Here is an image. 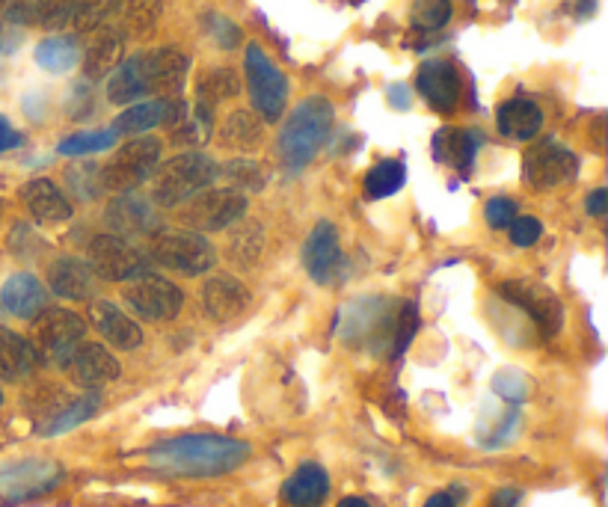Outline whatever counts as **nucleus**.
Segmentation results:
<instances>
[{
	"label": "nucleus",
	"mask_w": 608,
	"mask_h": 507,
	"mask_svg": "<svg viewBox=\"0 0 608 507\" xmlns=\"http://www.w3.org/2000/svg\"><path fill=\"white\" fill-rule=\"evenodd\" d=\"M339 507H371V505H369V501H365V498H360V496H348V498H341Z\"/></svg>",
	"instance_id": "obj_54"
},
{
	"label": "nucleus",
	"mask_w": 608,
	"mask_h": 507,
	"mask_svg": "<svg viewBox=\"0 0 608 507\" xmlns=\"http://www.w3.org/2000/svg\"><path fill=\"white\" fill-rule=\"evenodd\" d=\"M63 369L74 386L90 389V392L107 386V383L120 377V362H116V356H111V351L104 344L95 342L78 344V351L65 360Z\"/></svg>",
	"instance_id": "obj_16"
},
{
	"label": "nucleus",
	"mask_w": 608,
	"mask_h": 507,
	"mask_svg": "<svg viewBox=\"0 0 608 507\" xmlns=\"http://www.w3.org/2000/svg\"><path fill=\"white\" fill-rule=\"evenodd\" d=\"M217 176L226 178V182H229V190H238V194H244V190L258 194L261 187L268 185L265 166L256 164V161H244V157H235V161H229L226 166H220Z\"/></svg>",
	"instance_id": "obj_35"
},
{
	"label": "nucleus",
	"mask_w": 608,
	"mask_h": 507,
	"mask_svg": "<svg viewBox=\"0 0 608 507\" xmlns=\"http://www.w3.org/2000/svg\"><path fill=\"white\" fill-rule=\"evenodd\" d=\"M498 294L505 297L514 309L526 312L544 335H555V332L561 330V300H558L549 288L540 286V282H523V279H519V282H502V286H498Z\"/></svg>",
	"instance_id": "obj_12"
},
{
	"label": "nucleus",
	"mask_w": 608,
	"mask_h": 507,
	"mask_svg": "<svg viewBox=\"0 0 608 507\" xmlns=\"http://www.w3.org/2000/svg\"><path fill=\"white\" fill-rule=\"evenodd\" d=\"M37 63L45 69V72H69L74 65L81 63V48H78V39L74 37H48L45 42L37 45Z\"/></svg>",
	"instance_id": "obj_33"
},
{
	"label": "nucleus",
	"mask_w": 608,
	"mask_h": 507,
	"mask_svg": "<svg viewBox=\"0 0 608 507\" xmlns=\"http://www.w3.org/2000/svg\"><path fill=\"white\" fill-rule=\"evenodd\" d=\"M21 146V134L10 125L7 116H0V152H10V148Z\"/></svg>",
	"instance_id": "obj_49"
},
{
	"label": "nucleus",
	"mask_w": 608,
	"mask_h": 507,
	"mask_svg": "<svg viewBox=\"0 0 608 507\" xmlns=\"http://www.w3.org/2000/svg\"><path fill=\"white\" fill-rule=\"evenodd\" d=\"M122 48H125V37H122L116 28H104L99 30L86 48V56H83V74L90 81H102L107 74L120 65L122 60Z\"/></svg>",
	"instance_id": "obj_29"
},
{
	"label": "nucleus",
	"mask_w": 608,
	"mask_h": 507,
	"mask_svg": "<svg viewBox=\"0 0 608 507\" xmlns=\"http://www.w3.org/2000/svg\"><path fill=\"white\" fill-rule=\"evenodd\" d=\"M240 93V81L238 74L231 69H212L208 74H203L199 81V102L203 107L214 111V104L226 102V99H235Z\"/></svg>",
	"instance_id": "obj_36"
},
{
	"label": "nucleus",
	"mask_w": 608,
	"mask_h": 507,
	"mask_svg": "<svg viewBox=\"0 0 608 507\" xmlns=\"http://www.w3.org/2000/svg\"><path fill=\"white\" fill-rule=\"evenodd\" d=\"M511 229V240H514L516 247H532L540 238V231L544 226L535 220V217H514V223L507 226Z\"/></svg>",
	"instance_id": "obj_46"
},
{
	"label": "nucleus",
	"mask_w": 608,
	"mask_h": 507,
	"mask_svg": "<svg viewBox=\"0 0 608 507\" xmlns=\"http://www.w3.org/2000/svg\"><path fill=\"white\" fill-rule=\"evenodd\" d=\"M0 300H3V309L21 321H30L37 318L42 309H45V286L39 282L33 273H16V277L7 279V286L0 291Z\"/></svg>",
	"instance_id": "obj_26"
},
{
	"label": "nucleus",
	"mask_w": 608,
	"mask_h": 507,
	"mask_svg": "<svg viewBox=\"0 0 608 507\" xmlns=\"http://www.w3.org/2000/svg\"><path fill=\"white\" fill-rule=\"evenodd\" d=\"M576 173H579V157L558 139H544L528 148L523 157V176H526V185L535 190H555V187L570 185Z\"/></svg>",
	"instance_id": "obj_10"
},
{
	"label": "nucleus",
	"mask_w": 608,
	"mask_h": 507,
	"mask_svg": "<svg viewBox=\"0 0 608 507\" xmlns=\"http://www.w3.org/2000/svg\"><path fill=\"white\" fill-rule=\"evenodd\" d=\"M519 505V489H498L493 496V507H516Z\"/></svg>",
	"instance_id": "obj_51"
},
{
	"label": "nucleus",
	"mask_w": 608,
	"mask_h": 507,
	"mask_svg": "<svg viewBox=\"0 0 608 507\" xmlns=\"http://www.w3.org/2000/svg\"><path fill=\"white\" fill-rule=\"evenodd\" d=\"M406 182V166L395 157H387V161H380L369 169V176H365V196L369 199H387V196H395Z\"/></svg>",
	"instance_id": "obj_34"
},
{
	"label": "nucleus",
	"mask_w": 608,
	"mask_h": 507,
	"mask_svg": "<svg viewBox=\"0 0 608 507\" xmlns=\"http://www.w3.org/2000/svg\"><path fill=\"white\" fill-rule=\"evenodd\" d=\"M37 21L45 30H63L72 21V0H37Z\"/></svg>",
	"instance_id": "obj_42"
},
{
	"label": "nucleus",
	"mask_w": 608,
	"mask_h": 507,
	"mask_svg": "<svg viewBox=\"0 0 608 507\" xmlns=\"http://www.w3.org/2000/svg\"><path fill=\"white\" fill-rule=\"evenodd\" d=\"M48 286L63 300H90L95 294V273L86 261L56 259L48 270Z\"/></svg>",
	"instance_id": "obj_25"
},
{
	"label": "nucleus",
	"mask_w": 608,
	"mask_h": 507,
	"mask_svg": "<svg viewBox=\"0 0 608 507\" xmlns=\"http://www.w3.org/2000/svg\"><path fill=\"white\" fill-rule=\"evenodd\" d=\"M125 303L146 321H173L182 306H185V294L176 282H169L155 273H143V277L131 279V286L125 288Z\"/></svg>",
	"instance_id": "obj_11"
},
{
	"label": "nucleus",
	"mask_w": 608,
	"mask_h": 507,
	"mask_svg": "<svg viewBox=\"0 0 608 507\" xmlns=\"http://www.w3.org/2000/svg\"><path fill=\"white\" fill-rule=\"evenodd\" d=\"M148 259L161 268L182 273V277H203L205 270L217 265V249L199 231L164 229L148 235Z\"/></svg>",
	"instance_id": "obj_4"
},
{
	"label": "nucleus",
	"mask_w": 608,
	"mask_h": 507,
	"mask_svg": "<svg viewBox=\"0 0 608 507\" xmlns=\"http://www.w3.org/2000/svg\"><path fill=\"white\" fill-rule=\"evenodd\" d=\"M178 208H182L178 220L203 235V231L229 229L231 223H238L247 214V196L229 190V187H223V190L208 187V190L196 194L194 199H187Z\"/></svg>",
	"instance_id": "obj_8"
},
{
	"label": "nucleus",
	"mask_w": 608,
	"mask_h": 507,
	"mask_svg": "<svg viewBox=\"0 0 608 507\" xmlns=\"http://www.w3.org/2000/svg\"><path fill=\"white\" fill-rule=\"evenodd\" d=\"M481 143H484V137L475 128H443L433 137V157L440 164L454 166L461 176H470Z\"/></svg>",
	"instance_id": "obj_20"
},
{
	"label": "nucleus",
	"mask_w": 608,
	"mask_h": 507,
	"mask_svg": "<svg viewBox=\"0 0 608 507\" xmlns=\"http://www.w3.org/2000/svg\"><path fill=\"white\" fill-rule=\"evenodd\" d=\"M454 15L452 0H413V10H410V24L422 33H433V30H443Z\"/></svg>",
	"instance_id": "obj_37"
},
{
	"label": "nucleus",
	"mask_w": 608,
	"mask_h": 507,
	"mask_svg": "<svg viewBox=\"0 0 608 507\" xmlns=\"http://www.w3.org/2000/svg\"><path fill=\"white\" fill-rule=\"evenodd\" d=\"M86 265L107 282H131L148 270L146 256L120 235H99L86 249Z\"/></svg>",
	"instance_id": "obj_9"
},
{
	"label": "nucleus",
	"mask_w": 608,
	"mask_h": 507,
	"mask_svg": "<svg viewBox=\"0 0 608 507\" xmlns=\"http://www.w3.org/2000/svg\"><path fill=\"white\" fill-rule=\"evenodd\" d=\"M261 139H265V122L249 111L229 113L217 131V143L223 148H235V152H253L261 146Z\"/></svg>",
	"instance_id": "obj_30"
},
{
	"label": "nucleus",
	"mask_w": 608,
	"mask_h": 507,
	"mask_svg": "<svg viewBox=\"0 0 608 507\" xmlns=\"http://www.w3.org/2000/svg\"><path fill=\"white\" fill-rule=\"evenodd\" d=\"M0 10L12 24H33L37 21V0H0Z\"/></svg>",
	"instance_id": "obj_47"
},
{
	"label": "nucleus",
	"mask_w": 608,
	"mask_h": 507,
	"mask_svg": "<svg viewBox=\"0 0 608 507\" xmlns=\"http://www.w3.org/2000/svg\"><path fill=\"white\" fill-rule=\"evenodd\" d=\"M457 501H461L457 493H449V489H445V493H436V496L427 498L424 507H457Z\"/></svg>",
	"instance_id": "obj_52"
},
{
	"label": "nucleus",
	"mask_w": 608,
	"mask_h": 507,
	"mask_svg": "<svg viewBox=\"0 0 608 507\" xmlns=\"http://www.w3.org/2000/svg\"><path fill=\"white\" fill-rule=\"evenodd\" d=\"M244 72H247V90L249 102L258 111V116L265 122H277L286 113L288 104V77L279 72V65H274L265 48L247 45L244 54Z\"/></svg>",
	"instance_id": "obj_6"
},
{
	"label": "nucleus",
	"mask_w": 608,
	"mask_h": 507,
	"mask_svg": "<svg viewBox=\"0 0 608 507\" xmlns=\"http://www.w3.org/2000/svg\"><path fill=\"white\" fill-rule=\"evenodd\" d=\"M332 120H336V111L323 95H309L297 104L277 139L279 157L288 173H300L303 166L312 164V157L330 137Z\"/></svg>",
	"instance_id": "obj_2"
},
{
	"label": "nucleus",
	"mask_w": 608,
	"mask_h": 507,
	"mask_svg": "<svg viewBox=\"0 0 608 507\" xmlns=\"http://www.w3.org/2000/svg\"><path fill=\"white\" fill-rule=\"evenodd\" d=\"M69 185L74 187V194L81 199H95L102 194V178H99V164H86L81 169L69 173Z\"/></svg>",
	"instance_id": "obj_44"
},
{
	"label": "nucleus",
	"mask_w": 608,
	"mask_h": 507,
	"mask_svg": "<svg viewBox=\"0 0 608 507\" xmlns=\"http://www.w3.org/2000/svg\"><path fill=\"white\" fill-rule=\"evenodd\" d=\"M143 95H148L146 81H143V63H140V54H134L113 69L111 81H107V99L111 104H134Z\"/></svg>",
	"instance_id": "obj_31"
},
{
	"label": "nucleus",
	"mask_w": 608,
	"mask_h": 507,
	"mask_svg": "<svg viewBox=\"0 0 608 507\" xmlns=\"http://www.w3.org/2000/svg\"><path fill=\"white\" fill-rule=\"evenodd\" d=\"M37 365L39 356L30 348L28 339H21L19 332L0 327V380H7V383L28 380L37 371Z\"/></svg>",
	"instance_id": "obj_27"
},
{
	"label": "nucleus",
	"mask_w": 608,
	"mask_h": 507,
	"mask_svg": "<svg viewBox=\"0 0 608 507\" xmlns=\"http://www.w3.org/2000/svg\"><path fill=\"white\" fill-rule=\"evenodd\" d=\"M199 303H203V312L217 323L235 321L240 314L247 312L249 306V291L244 282H238L235 277H214L208 279L199 291Z\"/></svg>",
	"instance_id": "obj_19"
},
{
	"label": "nucleus",
	"mask_w": 608,
	"mask_h": 507,
	"mask_svg": "<svg viewBox=\"0 0 608 507\" xmlns=\"http://www.w3.org/2000/svg\"><path fill=\"white\" fill-rule=\"evenodd\" d=\"M99 410V395L95 392H90V395L78 397V401H69V404H63V410L48 422V427L42 431L45 436H56V434H65V431H72L74 425H81V422H86L90 415Z\"/></svg>",
	"instance_id": "obj_38"
},
{
	"label": "nucleus",
	"mask_w": 608,
	"mask_h": 507,
	"mask_svg": "<svg viewBox=\"0 0 608 507\" xmlns=\"http://www.w3.org/2000/svg\"><path fill=\"white\" fill-rule=\"evenodd\" d=\"M484 217L493 229H507L516 217V203L514 199H507V196H496V199H490L484 205Z\"/></svg>",
	"instance_id": "obj_45"
},
{
	"label": "nucleus",
	"mask_w": 608,
	"mask_h": 507,
	"mask_svg": "<svg viewBox=\"0 0 608 507\" xmlns=\"http://www.w3.org/2000/svg\"><path fill=\"white\" fill-rule=\"evenodd\" d=\"M214 21H217V24H214V30H217L214 37H217L220 48H235V45H238V42H240V30L235 28L231 21H226V19H214Z\"/></svg>",
	"instance_id": "obj_48"
},
{
	"label": "nucleus",
	"mask_w": 608,
	"mask_h": 507,
	"mask_svg": "<svg viewBox=\"0 0 608 507\" xmlns=\"http://www.w3.org/2000/svg\"><path fill=\"white\" fill-rule=\"evenodd\" d=\"M330 496V475L318 463L297 466L295 475L282 484V498L291 507H318Z\"/></svg>",
	"instance_id": "obj_22"
},
{
	"label": "nucleus",
	"mask_w": 608,
	"mask_h": 507,
	"mask_svg": "<svg viewBox=\"0 0 608 507\" xmlns=\"http://www.w3.org/2000/svg\"><path fill=\"white\" fill-rule=\"evenodd\" d=\"M419 332V312L413 303H401L398 309L395 335H392V353H404L406 344L413 342V335Z\"/></svg>",
	"instance_id": "obj_43"
},
{
	"label": "nucleus",
	"mask_w": 608,
	"mask_h": 507,
	"mask_svg": "<svg viewBox=\"0 0 608 507\" xmlns=\"http://www.w3.org/2000/svg\"><path fill=\"white\" fill-rule=\"evenodd\" d=\"M86 335V323L69 309H45L39 312L30 330V348L37 351L39 362L65 365V360L78 351Z\"/></svg>",
	"instance_id": "obj_7"
},
{
	"label": "nucleus",
	"mask_w": 608,
	"mask_h": 507,
	"mask_svg": "<svg viewBox=\"0 0 608 507\" xmlns=\"http://www.w3.org/2000/svg\"><path fill=\"white\" fill-rule=\"evenodd\" d=\"M104 223L111 226V235L140 238V235L157 231V211L155 205L140 194H122L111 199L107 211H104Z\"/></svg>",
	"instance_id": "obj_18"
},
{
	"label": "nucleus",
	"mask_w": 608,
	"mask_h": 507,
	"mask_svg": "<svg viewBox=\"0 0 608 507\" xmlns=\"http://www.w3.org/2000/svg\"><path fill=\"white\" fill-rule=\"evenodd\" d=\"M120 33L122 37L146 39L161 19V0H120Z\"/></svg>",
	"instance_id": "obj_32"
},
{
	"label": "nucleus",
	"mask_w": 608,
	"mask_h": 507,
	"mask_svg": "<svg viewBox=\"0 0 608 507\" xmlns=\"http://www.w3.org/2000/svg\"><path fill=\"white\" fill-rule=\"evenodd\" d=\"M217 169L212 155L205 152H182V155L169 157L155 173V190L152 199L161 208H178L196 194H203L217 182Z\"/></svg>",
	"instance_id": "obj_3"
},
{
	"label": "nucleus",
	"mask_w": 608,
	"mask_h": 507,
	"mask_svg": "<svg viewBox=\"0 0 608 507\" xmlns=\"http://www.w3.org/2000/svg\"><path fill=\"white\" fill-rule=\"evenodd\" d=\"M187 116V107L182 99H157V102H140L131 104L128 111L120 113V120L113 122V131L116 134H125V137H137V134H146V131L157 128V125H169L176 128L178 122Z\"/></svg>",
	"instance_id": "obj_17"
},
{
	"label": "nucleus",
	"mask_w": 608,
	"mask_h": 507,
	"mask_svg": "<svg viewBox=\"0 0 608 507\" xmlns=\"http://www.w3.org/2000/svg\"><path fill=\"white\" fill-rule=\"evenodd\" d=\"M161 139L157 137H134L131 143L111 157V164L99 166L102 190H116V194H134L140 185L157 173L161 164Z\"/></svg>",
	"instance_id": "obj_5"
},
{
	"label": "nucleus",
	"mask_w": 608,
	"mask_h": 507,
	"mask_svg": "<svg viewBox=\"0 0 608 507\" xmlns=\"http://www.w3.org/2000/svg\"><path fill=\"white\" fill-rule=\"evenodd\" d=\"M249 443L217 434L173 436L148 448L146 463L155 472L176 478H217L249 461Z\"/></svg>",
	"instance_id": "obj_1"
},
{
	"label": "nucleus",
	"mask_w": 608,
	"mask_h": 507,
	"mask_svg": "<svg viewBox=\"0 0 608 507\" xmlns=\"http://www.w3.org/2000/svg\"><path fill=\"white\" fill-rule=\"evenodd\" d=\"M389 99H392V104L398 102V107H401V111H406V107H410V99H406L404 86H389Z\"/></svg>",
	"instance_id": "obj_53"
},
{
	"label": "nucleus",
	"mask_w": 608,
	"mask_h": 507,
	"mask_svg": "<svg viewBox=\"0 0 608 507\" xmlns=\"http://www.w3.org/2000/svg\"><path fill=\"white\" fill-rule=\"evenodd\" d=\"M90 314H93L95 330L102 332L104 342L116 348V351H134V348L143 344V330L134 323V318H128V314L116 309L113 303H107V300H99Z\"/></svg>",
	"instance_id": "obj_21"
},
{
	"label": "nucleus",
	"mask_w": 608,
	"mask_h": 507,
	"mask_svg": "<svg viewBox=\"0 0 608 507\" xmlns=\"http://www.w3.org/2000/svg\"><path fill=\"white\" fill-rule=\"evenodd\" d=\"M0 404H3V392H0Z\"/></svg>",
	"instance_id": "obj_55"
},
{
	"label": "nucleus",
	"mask_w": 608,
	"mask_h": 507,
	"mask_svg": "<svg viewBox=\"0 0 608 507\" xmlns=\"http://www.w3.org/2000/svg\"><path fill=\"white\" fill-rule=\"evenodd\" d=\"M585 208H588L590 217H602L608 208V190L606 187H599V190H594V194L585 199Z\"/></svg>",
	"instance_id": "obj_50"
},
{
	"label": "nucleus",
	"mask_w": 608,
	"mask_h": 507,
	"mask_svg": "<svg viewBox=\"0 0 608 507\" xmlns=\"http://www.w3.org/2000/svg\"><path fill=\"white\" fill-rule=\"evenodd\" d=\"M120 139V134L113 128H102V131H81V134H72V137H65L56 152L60 155H95V152H104V148H111L113 143Z\"/></svg>",
	"instance_id": "obj_40"
},
{
	"label": "nucleus",
	"mask_w": 608,
	"mask_h": 507,
	"mask_svg": "<svg viewBox=\"0 0 608 507\" xmlns=\"http://www.w3.org/2000/svg\"><path fill=\"white\" fill-rule=\"evenodd\" d=\"M415 93L422 95L424 104L436 113H454L461 104V72L454 69L452 60H427L415 72Z\"/></svg>",
	"instance_id": "obj_13"
},
{
	"label": "nucleus",
	"mask_w": 608,
	"mask_h": 507,
	"mask_svg": "<svg viewBox=\"0 0 608 507\" xmlns=\"http://www.w3.org/2000/svg\"><path fill=\"white\" fill-rule=\"evenodd\" d=\"M229 249L240 265H253V261L258 259V249H261V226H258V223H247V226L231 238Z\"/></svg>",
	"instance_id": "obj_41"
},
{
	"label": "nucleus",
	"mask_w": 608,
	"mask_h": 507,
	"mask_svg": "<svg viewBox=\"0 0 608 507\" xmlns=\"http://www.w3.org/2000/svg\"><path fill=\"white\" fill-rule=\"evenodd\" d=\"M303 268L306 273L318 282V286H330L344 268V256H341V240L336 226L321 220L312 229V235L303 244Z\"/></svg>",
	"instance_id": "obj_15"
},
{
	"label": "nucleus",
	"mask_w": 608,
	"mask_h": 507,
	"mask_svg": "<svg viewBox=\"0 0 608 507\" xmlns=\"http://www.w3.org/2000/svg\"><path fill=\"white\" fill-rule=\"evenodd\" d=\"M120 0H72V24L78 33H93L107 21L111 12H116Z\"/></svg>",
	"instance_id": "obj_39"
},
{
	"label": "nucleus",
	"mask_w": 608,
	"mask_h": 507,
	"mask_svg": "<svg viewBox=\"0 0 608 507\" xmlns=\"http://www.w3.org/2000/svg\"><path fill=\"white\" fill-rule=\"evenodd\" d=\"M12 475H3L0 480H10V484H0V493H7L10 498H24L37 496V493H45L63 478V472L56 469L54 463H19L16 469H10Z\"/></svg>",
	"instance_id": "obj_28"
},
{
	"label": "nucleus",
	"mask_w": 608,
	"mask_h": 507,
	"mask_svg": "<svg viewBox=\"0 0 608 507\" xmlns=\"http://www.w3.org/2000/svg\"><path fill=\"white\" fill-rule=\"evenodd\" d=\"M496 125L507 139H535L544 128V111L528 99H507L498 104Z\"/></svg>",
	"instance_id": "obj_24"
},
{
	"label": "nucleus",
	"mask_w": 608,
	"mask_h": 507,
	"mask_svg": "<svg viewBox=\"0 0 608 507\" xmlns=\"http://www.w3.org/2000/svg\"><path fill=\"white\" fill-rule=\"evenodd\" d=\"M21 203L28 205V211L33 214V220L39 223H63L72 217V203L65 199V194L54 182L48 178H33L21 187Z\"/></svg>",
	"instance_id": "obj_23"
},
{
	"label": "nucleus",
	"mask_w": 608,
	"mask_h": 507,
	"mask_svg": "<svg viewBox=\"0 0 608 507\" xmlns=\"http://www.w3.org/2000/svg\"><path fill=\"white\" fill-rule=\"evenodd\" d=\"M143 63V81H146V93L164 95V99H176L182 95L190 72V56L178 48L166 45L155 48L148 54H140Z\"/></svg>",
	"instance_id": "obj_14"
}]
</instances>
